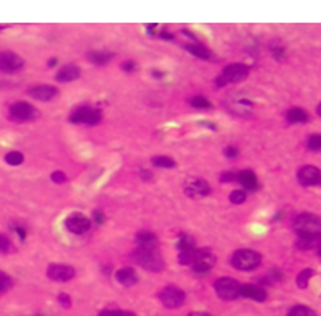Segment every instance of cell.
Returning a JSON list of instances; mask_svg holds the SVG:
<instances>
[{
	"mask_svg": "<svg viewBox=\"0 0 321 316\" xmlns=\"http://www.w3.org/2000/svg\"><path fill=\"white\" fill-rule=\"evenodd\" d=\"M316 255H318V256L321 258V243L318 245V248H316Z\"/></svg>",
	"mask_w": 321,
	"mask_h": 316,
	"instance_id": "53",
	"label": "cell"
},
{
	"mask_svg": "<svg viewBox=\"0 0 321 316\" xmlns=\"http://www.w3.org/2000/svg\"><path fill=\"white\" fill-rule=\"evenodd\" d=\"M65 227L68 232L75 233V235H83V233L90 232L91 229V221L88 219L86 216L83 214H78V212H75V214L68 216L65 219Z\"/></svg>",
	"mask_w": 321,
	"mask_h": 316,
	"instance_id": "15",
	"label": "cell"
},
{
	"mask_svg": "<svg viewBox=\"0 0 321 316\" xmlns=\"http://www.w3.org/2000/svg\"><path fill=\"white\" fill-rule=\"evenodd\" d=\"M316 114H318V117H321V102H319L318 107H316Z\"/></svg>",
	"mask_w": 321,
	"mask_h": 316,
	"instance_id": "52",
	"label": "cell"
},
{
	"mask_svg": "<svg viewBox=\"0 0 321 316\" xmlns=\"http://www.w3.org/2000/svg\"><path fill=\"white\" fill-rule=\"evenodd\" d=\"M188 104L193 109H198V111H209V109H213L211 101L204 98V96H200V94L192 96V98L188 99Z\"/></svg>",
	"mask_w": 321,
	"mask_h": 316,
	"instance_id": "27",
	"label": "cell"
},
{
	"mask_svg": "<svg viewBox=\"0 0 321 316\" xmlns=\"http://www.w3.org/2000/svg\"><path fill=\"white\" fill-rule=\"evenodd\" d=\"M99 316H136V314L125 310H104L99 313Z\"/></svg>",
	"mask_w": 321,
	"mask_h": 316,
	"instance_id": "35",
	"label": "cell"
},
{
	"mask_svg": "<svg viewBox=\"0 0 321 316\" xmlns=\"http://www.w3.org/2000/svg\"><path fill=\"white\" fill-rule=\"evenodd\" d=\"M12 250V243L9 237H5L4 233H0V253H9Z\"/></svg>",
	"mask_w": 321,
	"mask_h": 316,
	"instance_id": "37",
	"label": "cell"
},
{
	"mask_svg": "<svg viewBox=\"0 0 321 316\" xmlns=\"http://www.w3.org/2000/svg\"><path fill=\"white\" fill-rule=\"evenodd\" d=\"M240 297L251 298L255 301H264L266 298H268V292H266V288L261 285L243 284V285H240Z\"/></svg>",
	"mask_w": 321,
	"mask_h": 316,
	"instance_id": "18",
	"label": "cell"
},
{
	"mask_svg": "<svg viewBox=\"0 0 321 316\" xmlns=\"http://www.w3.org/2000/svg\"><path fill=\"white\" fill-rule=\"evenodd\" d=\"M235 180L238 182L243 187V190L247 191H256L259 190V182H258V177L253 170H240V172H237V178Z\"/></svg>",
	"mask_w": 321,
	"mask_h": 316,
	"instance_id": "19",
	"label": "cell"
},
{
	"mask_svg": "<svg viewBox=\"0 0 321 316\" xmlns=\"http://www.w3.org/2000/svg\"><path fill=\"white\" fill-rule=\"evenodd\" d=\"M177 248H179V263L182 266L192 264V259L196 251L195 238L192 235H187V233H180L179 240H177Z\"/></svg>",
	"mask_w": 321,
	"mask_h": 316,
	"instance_id": "10",
	"label": "cell"
},
{
	"mask_svg": "<svg viewBox=\"0 0 321 316\" xmlns=\"http://www.w3.org/2000/svg\"><path fill=\"white\" fill-rule=\"evenodd\" d=\"M10 288H12V277L9 276V274L0 271V293L9 292Z\"/></svg>",
	"mask_w": 321,
	"mask_h": 316,
	"instance_id": "34",
	"label": "cell"
},
{
	"mask_svg": "<svg viewBox=\"0 0 321 316\" xmlns=\"http://www.w3.org/2000/svg\"><path fill=\"white\" fill-rule=\"evenodd\" d=\"M287 316H318L315 311L311 310L310 306H305V305H293L289 308Z\"/></svg>",
	"mask_w": 321,
	"mask_h": 316,
	"instance_id": "29",
	"label": "cell"
},
{
	"mask_svg": "<svg viewBox=\"0 0 321 316\" xmlns=\"http://www.w3.org/2000/svg\"><path fill=\"white\" fill-rule=\"evenodd\" d=\"M188 316H213L211 313H204V311H193V313H190Z\"/></svg>",
	"mask_w": 321,
	"mask_h": 316,
	"instance_id": "49",
	"label": "cell"
},
{
	"mask_svg": "<svg viewBox=\"0 0 321 316\" xmlns=\"http://www.w3.org/2000/svg\"><path fill=\"white\" fill-rule=\"evenodd\" d=\"M59 301L62 303L64 308H70L72 306V298H70V295H67V293H60L59 295Z\"/></svg>",
	"mask_w": 321,
	"mask_h": 316,
	"instance_id": "43",
	"label": "cell"
},
{
	"mask_svg": "<svg viewBox=\"0 0 321 316\" xmlns=\"http://www.w3.org/2000/svg\"><path fill=\"white\" fill-rule=\"evenodd\" d=\"M224 107L237 117H250L253 112V102L243 96H232L224 101Z\"/></svg>",
	"mask_w": 321,
	"mask_h": 316,
	"instance_id": "11",
	"label": "cell"
},
{
	"mask_svg": "<svg viewBox=\"0 0 321 316\" xmlns=\"http://www.w3.org/2000/svg\"><path fill=\"white\" fill-rule=\"evenodd\" d=\"M216 255L213 253V250L209 248H196L195 251V256L192 259V269L196 274H206L209 272L213 267L216 266Z\"/></svg>",
	"mask_w": 321,
	"mask_h": 316,
	"instance_id": "7",
	"label": "cell"
},
{
	"mask_svg": "<svg viewBox=\"0 0 321 316\" xmlns=\"http://www.w3.org/2000/svg\"><path fill=\"white\" fill-rule=\"evenodd\" d=\"M271 54H272V57H274L276 60H282L285 57V49L282 46H272L271 47Z\"/></svg>",
	"mask_w": 321,
	"mask_h": 316,
	"instance_id": "36",
	"label": "cell"
},
{
	"mask_svg": "<svg viewBox=\"0 0 321 316\" xmlns=\"http://www.w3.org/2000/svg\"><path fill=\"white\" fill-rule=\"evenodd\" d=\"M200 125H204V127H208L209 130H217V127L214 125V123H209V122H206V120H204V122H200Z\"/></svg>",
	"mask_w": 321,
	"mask_h": 316,
	"instance_id": "48",
	"label": "cell"
},
{
	"mask_svg": "<svg viewBox=\"0 0 321 316\" xmlns=\"http://www.w3.org/2000/svg\"><path fill=\"white\" fill-rule=\"evenodd\" d=\"M297 237H321V219L311 212H300L292 222Z\"/></svg>",
	"mask_w": 321,
	"mask_h": 316,
	"instance_id": "1",
	"label": "cell"
},
{
	"mask_svg": "<svg viewBox=\"0 0 321 316\" xmlns=\"http://www.w3.org/2000/svg\"><path fill=\"white\" fill-rule=\"evenodd\" d=\"M51 178H52V182H56V183H64V182H67V175L62 172V170H56V172H52Z\"/></svg>",
	"mask_w": 321,
	"mask_h": 316,
	"instance_id": "40",
	"label": "cell"
},
{
	"mask_svg": "<svg viewBox=\"0 0 321 316\" xmlns=\"http://www.w3.org/2000/svg\"><path fill=\"white\" fill-rule=\"evenodd\" d=\"M115 277H117L119 284L125 285V287H132L138 282V274H136V271L130 266L119 269L117 272H115Z\"/></svg>",
	"mask_w": 321,
	"mask_h": 316,
	"instance_id": "22",
	"label": "cell"
},
{
	"mask_svg": "<svg viewBox=\"0 0 321 316\" xmlns=\"http://www.w3.org/2000/svg\"><path fill=\"white\" fill-rule=\"evenodd\" d=\"M159 38L161 39H164V41H175V36L172 33H169V31H166V30H162L161 33H159Z\"/></svg>",
	"mask_w": 321,
	"mask_h": 316,
	"instance_id": "45",
	"label": "cell"
},
{
	"mask_svg": "<svg viewBox=\"0 0 321 316\" xmlns=\"http://www.w3.org/2000/svg\"><path fill=\"white\" fill-rule=\"evenodd\" d=\"M183 191L190 198H204L211 195V187L209 183L200 177H188L185 183H183Z\"/></svg>",
	"mask_w": 321,
	"mask_h": 316,
	"instance_id": "12",
	"label": "cell"
},
{
	"mask_svg": "<svg viewBox=\"0 0 321 316\" xmlns=\"http://www.w3.org/2000/svg\"><path fill=\"white\" fill-rule=\"evenodd\" d=\"M185 51L192 54L193 57L201 59V60H211V59H213V54H211V51L204 44H200V43L185 44Z\"/></svg>",
	"mask_w": 321,
	"mask_h": 316,
	"instance_id": "24",
	"label": "cell"
},
{
	"mask_svg": "<svg viewBox=\"0 0 321 316\" xmlns=\"http://www.w3.org/2000/svg\"><path fill=\"white\" fill-rule=\"evenodd\" d=\"M310 120V115L306 111H303L302 107H290L287 112H285V122L289 125H302Z\"/></svg>",
	"mask_w": 321,
	"mask_h": 316,
	"instance_id": "21",
	"label": "cell"
},
{
	"mask_svg": "<svg viewBox=\"0 0 321 316\" xmlns=\"http://www.w3.org/2000/svg\"><path fill=\"white\" fill-rule=\"evenodd\" d=\"M250 67L245 64H230L222 70V73L214 80V83L217 88H224L225 85H234L240 83L245 78L248 77Z\"/></svg>",
	"mask_w": 321,
	"mask_h": 316,
	"instance_id": "3",
	"label": "cell"
},
{
	"mask_svg": "<svg viewBox=\"0 0 321 316\" xmlns=\"http://www.w3.org/2000/svg\"><path fill=\"white\" fill-rule=\"evenodd\" d=\"M93 221L96 222V225L104 224V214H102L101 211H94L93 212Z\"/></svg>",
	"mask_w": 321,
	"mask_h": 316,
	"instance_id": "44",
	"label": "cell"
},
{
	"mask_svg": "<svg viewBox=\"0 0 321 316\" xmlns=\"http://www.w3.org/2000/svg\"><path fill=\"white\" fill-rule=\"evenodd\" d=\"M238 154H240V151H238L237 146H225L224 149V156L227 157V159H235V157H238Z\"/></svg>",
	"mask_w": 321,
	"mask_h": 316,
	"instance_id": "38",
	"label": "cell"
},
{
	"mask_svg": "<svg viewBox=\"0 0 321 316\" xmlns=\"http://www.w3.org/2000/svg\"><path fill=\"white\" fill-rule=\"evenodd\" d=\"M153 166L156 167H161V169H172L175 167V161L172 159V157H169V156H154L153 159Z\"/></svg>",
	"mask_w": 321,
	"mask_h": 316,
	"instance_id": "30",
	"label": "cell"
},
{
	"mask_svg": "<svg viewBox=\"0 0 321 316\" xmlns=\"http://www.w3.org/2000/svg\"><path fill=\"white\" fill-rule=\"evenodd\" d=\"M135 243L140 248H159L158 237L151 230H140L135 235Z\"/></svg>",
	"mask_w": 321,
	"mask_h": 316,
	"instance_id": "20",
	"label": "cell"
},
{
	"mask_svg": "<svg viewBox=\"0 0 321 316\" xmlns=\"http://www.w3.org/2000/svg\"><path fill=\"white\" fill-rule=\"evenodd\" d=\"M313 274H315V271L310 269V267H305V269H302L298 274H297V285L300 288H306L310 284V280L313 277Z\"/></svg>",
	"mask_w": 321,
	"mask_h": 316,
	"instance_id": "28",
	"label": "cell"
},
{
	"mask_svg": "<svg viewBox=\"0 0 321 316\" xmlns=\"http://www.w3.org/2000/svg\"><path fill=\"white\" fill-rule=\"evenodd\" d=\"M237 178V172H232V170H227V172H222L221 177H219V180L222 183H229V182H234Z\"/></svg>",
	"mask_w": 321,
	"mask_h": 316,
	"instance_id": "39",
	"label": "cell"
},
{
	"mask_svg": "<svg viewBox=\"0 0 321 316\" xmlns=\"http://www.w3.org/2000/svg\"><path fill=\"white\" fill-rule=\"evenodd\" d=\"M306 149L311 153H321V133H311L306 138Z\"/></svg>",
	"mask_w": 321,
	"mask_h": 316,
	"instance_id": "31",
	"label": "cell"
},
{
	"mask_svg": "<svg viewBox=\"0 0 321 316\" xmlns=\"http://www.w3.org/2000/svg\"><path fill=\"white\" fill-rule=\"evenodd\" d=\"M141 175H143V178H151L153 175H151V172H149V170H145V169H141Z\"/></svg>",
	"mask_w": 321,
	"mask_h": 316,
	"instance_id": "50",
	"label": "cell"
},
{
	"mask_svg": "<svg viewBox=\"0 0 321 316\" xmlns=\"http://www.w3.org/2000/svg\"><path fill=\"white\" fill-rule=\"evenodd\" d=\"M5 28H9V25H0V31L5 30Z\"/></svg>",
	"mask_w": 321,
	"mask_h": 316,
	"instance_id": "54",
	"label": "cell"
},
{
	"mask_svg": "<svg viewBox=\"0 0 321 316\" xmlns=\"http://www.w3.org/2000/svg\"><path fill=\"white\" fill-rule=\"evenodd\" d=\"M297 180L302 187H318L321 185V170L315 166H303L297 170Z\"/></svg>",
	"mask_w": 321,
	"mask_h": 316,
	"instance_id": "14",
	"label": "cell"
},
{
	"mask_svg": "<svg viewBox=\"0 0 321 316\" xmlns=\"http://www.w3.org/2000/svg\"><path fill=\"white\" fill-rule=\"evenodd\" d=\"M34 316H43V314H34Z\"/></svg>",
	"mask_w": 321,
	"mask_h": 316,
	"instance_id": "55",
	"label": "cell"
},
{
	"mask_svg": "<svg viewBox=\"0 0 321 316\" xmlns=\"http://www.w3.org/2000/svg\"><path fill=\"white\" fill-rule=\"evenodd\" d=\"M57 64H59V60H57V57H52V59H51L49 62H47V65H49V67H56Z\"/></svg>",
	"mask_w": 321,
	"mask_h": 316,
	"instance_id": "51",
	"label": "cell"
},
{
	"mask_svg": "<svg viewBox=\"0 0 321 316\" xmlns=\"http://www.w3.org/2000/svg\"><path fill=\"white\" fill-rule=\"evenodd\" d=\"M25 67V60L18 56V54L12 52V51H5L0 52V72L2 73H17L20 70H23Z\"/></svg>",
	"mask_w": 321,
	"mask_h": 316,
	"instance_id": "13",
	"label": "cell"
},
{
	"mask_svg": "<svg viewBox=\"0 0 321 316\" xmlns=\"http://www.w3.org/2000/svg\"><path fill=\"white\" fill-rule=\"evenodd\" d=\"M132 258L148 271L158 272L164 269V258L159 248H140V246H136V250L132 253Z\"/></svg>",
	"mask_w": 321,
	"mask_h": 316,
	"instance_id": "2",
	"label": "cell"
},
{
	"mask_svg": "<svg viewBox=\"0 0 321 316\" xmlns=\"http://www.w3.org/2000/svg\"><path fill=\"white\" fill-rule=\"evenodd\" d=\"M229 200L232 204H243L245 200H247V193H245V190H234L230 191Z\"/></svg>",
	"mask_w": 321,
	"mask_h": 316,
	"instance_id": "33",
	"label": "cell"
},
{
	"mask_svg": "<svg viewBox=\"0 0 321 316\" xmlns=\"http://www.w3.org/2000/svg\"><path fill=\"white\" fill-rule=\"evenodd\" d=\"M230 264L238 271H253L261 264V255L250 248L237 250L230 258Z\"/></svg>",
	"mask_w": 321,
	"mask_h": 316,
	"instance_id": "4",
	"label": "cell"
},
{
	"mask_svg": "<svg viewBox=\"0 0 321 316\" xmlns=\"http://www.w3.org/2000/svg\"><path fill=\"white\" fill-rule=\"evenodd\" d=\"M153 77L154 78H158V80H161V78H164V72H161V70H158V68H153Z\"/></svg>",
	"mask_w": 321,
	"mask_h": 316,
	"instance_id": "46",
	"label": "cell"
},
{
	"mask_svg": "<svg viewBox=\"0 0 321 316\" xmlns=\"http://www.w3.org/2000/svg\"><path fill=\"white\" fill-rule=\"evenodd\" d=\"M38 117L36 107L31 106L26 101H17L9 107V119L17 123H26L33 122Z\"/></svg>",
	"mask_w": 321,
	"mask_h": 316,
	"instance_id": "6",
	"label": "cell"
},
{
	"mask_svg": "<svg viewBox=\"0 0 321 316\" xmlns=\"http://www.w3.org/2000/svg\"><path fill=\"white\" fill-rule=\"evenodd\" d=\"M28 94L31 96L33 99L36 101H52L54 98L59 96V89L56 86H51V85H38V86H33L28 89Z\"/></svg>",
	"mask_w": 321,
	"mask_h": 316,
	"instance_id": "17",
	"label": "cell"
},
{
	"mask_svg": "<svg viewBox=\"0 0 321 316\" xmlns=\"http://www.w3.org/2000/svg\"><path fill=\"white\" fill-rule=\"evenodd\" d=\"M12 229L15 230V233L20 237V240H22V242H25V238H26V230L23 229V225L13 224V225H12Z\"/></svg>",
	"mask_w": 321,
	"mask_h": 316,
	"instance_id": "42",
	"label": "cell"
},
{
	"mask_svg": "<svg viewBox=\"0 0 321 316\" xmlns=\"http://www.w3.org/2000/svg\"><path fill=\"white\" fill-rule=\"evenodd\" d=\"M25 161V156L20 153V151H10V153L5 154V162L9 164V166H20V164H23Z\"/></svg>",
	"mask_w": 321,
	"mask_h": 316,
	"instance_id": "32",
	"label": "cell"
},
{
	"mask_svg": "<svg viewBox=\"0 0 321 316\" xmlns=\"http://www.w3.org/2000/svg\"><path fill=\"white\" fill-rule=\"evenodd\" d=\"M122 70L127 72V73H132L135 72V68H136V64H135V60H125V62H122Z\"/></svg>",
	"mask_w": 321,
	"mask_h": 316,
	"instance_id": "41",
	"label": "cell"
},
{
	"mask_svg": "<svg viewBox=\"0 0 321 316\" xmlns=\"http://www.w3.org/2000/svg\"><path fill=\"white\" fill-rule=\"evenodd\" d=\"M319 243H321V237H298L297 238V248L302 251L318 248Z\"/></svg>",
	"mask_w": 321,
	"mask_h": 316,
	"instance_id": "26",
	"label": "cell"
},
{
	"mask_svg": "<svg viewBox=\"0 0 321 316\" xmlns=\"http://www.w3.org/2000/svg\"><path fill=\"white\" fill-rule=\"evenodd\" d=\"M102 120V112L99 109H94L90 106H81L77 107L75 111L68 117V122L73 123V125H88V127H94L99 125Z\"/></svg>",
	"mask_w": 321,
	"mask_h": 316,
	"instance_id": "5",
	"label": "cell"
},
{
	"mask_svg": "<svg viewBox=\"0 0 321 316\" xmlns=\"http://www.w3.org/2000/svg\"><path fill=\"white\" fill-rule=\"evenodd\" d=\"M47 277L56 282H68L75 277V269L67 264H51L47 267Z\"/></svg>",
	"mask_w": 321,
	"mask_h": 316,
	"instance_id": "16",
	"label": "cell"
},
{
	"mask_svg": "<svg viewBox=\"0 0 321 316\" xmlns=\"http://www.w3.org/2000/svg\"><path fill=\"white\" fill-rule=\"evenodd\" d=\"M156 28H158V25H156V23L148 25V26H146V30H148V33H149V34H156Z\"/></svg>",
	"mask_w": 321,
	"mask_h": 316,
	"instance_id": "47",
	"label": "cell"
},
{
	"mask_svg": "<svg viewBox=\"0 0 321 316\" xmlns=\"http://www.w3.org/2000/svg\"><path fill=\"white\" fill-rule=\"evenodd\" d=\"M214 290L221 300L230 301L240 297V284L232 277H219L214 280Z\"/></svg>",
	"mask_w": 321,
	"mask_h": 316,
	"instance_id": "8",
	"label": "cell"
},
{
	"mask_svg": "<svg viewBox=\"0 0 321 316\" xmlns=\"http://www.w3.org/2000/svg\"><path fill=\"white\" fill-rule=\"evenodd\" d=\"M158 297L166 308H180L185 303V292H183L180 287H175V285L164 287Z\"/></svg>",
	"mask_w": 321,
	"mask_h": 316,
	"instance_id": "9",
	"label": "cell"
},
{
	"mask_svg": "<svg viewBox=\"0 0 321 316\" xmlns=\"http://www.w3.org/2000/svg\"><path fill=\"white\" fill-rule=\"evenodd\" d=\"M80 78V68L77 65H65L56 75V81L59 83H72Z\"/></svg>",
	"mask_w": 321,
	"mask_h": 316,
	"instance_id": "23",
	"label": "cell"
},
{
	"mask_svg": "<svg viewBox=\"0 0 321 316\" xmlns=\"http://www.w3.org/2000/svg\"><path fill=\"white\" fill-rule=\"evenodd\" d=\"M112 59H114V54H112V52H106V51H93V52H88V60H90L91 64L98 65V67L107 65Z\"/></svg>",
	"mask_w": 321,
	"mask_h": 316,
	"instance_id": "25",
	"label": "cell"
}]
</instances>
